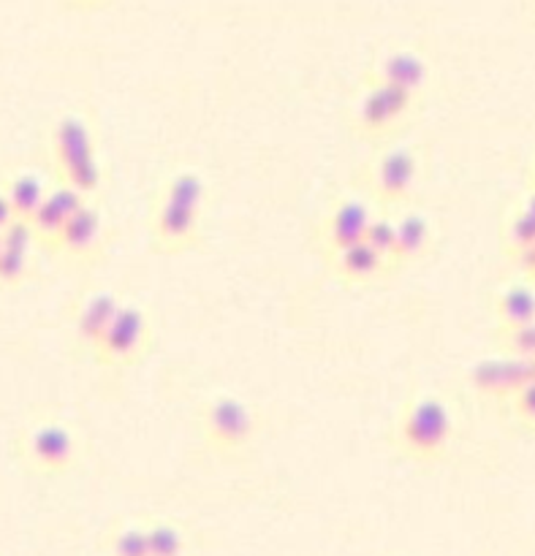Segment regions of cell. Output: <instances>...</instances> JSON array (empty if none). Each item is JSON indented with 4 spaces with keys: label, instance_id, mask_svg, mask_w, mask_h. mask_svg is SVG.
<instances>
[{
    "label": "cell",
    "instance_id": "6da1fadb",
    "mask_svg": "<svg viewBox=\"0 0 535 556\" xmlns=\"http://www.w3.org/2000/svg\"><path fill=\"white\" fill-rule=\"evenodd\" d=\"M451 434H455V418L449 405L438 396H413L397 413L391 445L416 465H433L446 456Z\"/></svg>",
    "mask_w": 535,
    "mask_h": 556
},
{
    "label": "cell",
    "instance_id": "7a4b0ae2",
    "mask_svg": "<svg viewBox=\"0 0 535 556\" xmlns=\"http://www.w3.org/2000/svg\"><path fill=\"white\" fill-rule=\"evenodd\" d=\"M49 161L60 185L90 199L103 185V168L96 152V136L82 114H63L49 134Z\"/></svg>",
    "mask_w": 535,
    "mask_h": 556
},
{
    "label": "cell",
    "instance_id": "3957f363",
    "mask_svg": "<svg viewBox=\"0 0 535 556\" xmlns=\"http://www.w3.org/2000/svg\"><path fill=\"white\" fill-rule=\"evenodd\" d=\"M14 456L27 472L38 478H60L79 462L76 434L60 421H36L20 429L14 440Z\"/></svg>",
    "mask_w": 535,
    "mask_h": 556
},
{
    "label": "cell",
    "instance_id": "277c9868",
    "mask_svg": "<svg viewBox=\"0 0 535 556\" xmlns=\"http://www.w3.org/2000/svg\"><path fill=\"white\" fill-rule=\"evenodd\" d=\"M259 421L248 402L232 394H217L199 410L201 443L215 456H237L253 445Z\"/></svg>",
    "mask_w": 535,
    "mask_h": 556
},
{
    "label": "cell",
    "instance_id": "5b68a950",
    "mask_svg": "<svg viewBox=\"0 0 535 556\" xmlns=\"http://www.w3.org/2000/svg\"><path fill=\"white\" fill-rule=\"evenodd\" d=\"M419 179H422V155L416 147L408 144L389 147L364 166V188L384 212L408 204Z\"/></svg>",
    "mask_w": 535,
    "mask_h": 556
},
{
    "label": "cell",
    "instance_id": "8992f818",
    "mask_svg": "<svg viewBox=\"0 0 535 556\" xmlns=\"http://www.w3.org/2000/svg\"><path fill=\"white\" fill-rule=\"evenodd\" d=\"M150 348L152 324L145 309L136 304H120L109 329L90 351V358L103 369H128L145 362Z\"/></svg>",
    "mask_w": 535,
    "mask_h": 556
},
{
    "label": "cell",
    "instance_id": "52a82bcc",
    "mask_svg": "<svg viewBox=\"0 0 535 556\" xmlns=\"http://www.w3.org/2000/svg\"><path fill=\"white\" fill-rule=\"evenodd\" d=\"M419 106V98L386 85H362L353 109V134L364 141L391 139Z\"/></svg>",
    "mask_w": 535,
    "mask_h": 556
},
{
    "label": "cell",
    "instance_id": "ba28073f",
    "mask_svg": "<svg viewBox=\"0 0 535 556\" xmlns=\"http://www.w3.org/2000/svg\"><path fill=\"white\" fill-rule=\"evenodd\" d=\"M201 226L204 215L185 206L169 204L163 199H152L150 217H147V231H150V244L161 255H179L194 250L201 242Z\"/></svg>",
    "mask_w": 535,
    "mask_h": 556
},
{
    "label": "cell",
    "instance_id": "9c48e42d",
    "mask_svg": "<svg viewBox=\"0 0 535 556\" xmlns=\"http://www.w3.org/2000/svg\"><path fill=\"white\" fill-rule=\"evenodd\" d=\"M107 220H103L101 210L87 201L82 210L71 215L49 253L60 255L74 266H92L107 253Z\"/></svg>",
    "mask_w": 535,
    "mask_h": 556
},
{
    "label": "cell",
    "instance_id": "30bf717a",
    "mask_svg": "<svg viewBox=\"0 0 535 556\" xmlns=\"http://www.w3.org/2000/svg\"><path fill=\"white\" fill-rule=\"evenodd\" d=\"M362 85H386L413 98H422L430 85V63L416 49H389L368 65V71L362 74Z\"/></svg>",
    "mask_w": 535,
    "mask_h": 556
},
{
    "label": "cell",
    "instance_id": "8fae6325",
    "mask_svg": "<svg viewBox=\"0 0 535 556\" xmlns=\"http://www.w3.org/2000/svg\"><path fill=\"white\" fill-rule=\"evenodd\" d=\"M370 220H373V210H370L368 201L357 199V195L337 199L319 226V244L324 258L337 253V250H346L351 244L362 242Z\"/></svg>",
    "mask_w": 535,
    "mask_h": 556
},
{
    "label": "cell",
    "instance_id": "7c38bea8",
    "mask_svg": "<svg viewBox=\"0 0 535 556\" xmlns=\"http://www.w3.org/2000/svg\"><path fill=\"white\" fill-rule=\"evenodd\" d=\"M535 380V358H484L471 369V386L482 396L493 400H509L514 391Z\"/></svg>",
    "mask_w": 535,
    "mask_h": 556
},
{
    "label": "cell",
    "instance_id": "4fadbf2b",
    "mask_svg": "<svg viewBox=\"0 0 535 556\" xmlns=\"http://www.w3.org/2000/svg\"><path fill=\"white\" fill-rule=\"evenodd\" d=\"M85 204H87L85 195L76 193V190L69 188V185L58 182L54 188H49L47 199L41 201L36 215H33L30 223H27L36 244H41L43 250H52V244L58 242L60 231H63L65 223L71 220V215H74L76 210H82Z\"/></svg>",
    "mask_w": 535,
    "mask_h": 556
},
{
    "label": "cell",
    "instance_id": "5bb4252c",
    "mask_svg": "<svg viewBox=\"0 0 535 556\" xmlns=\"http://www.w3.org/2000/svg\"><path fill=\"white\" fill-rule=\"evenodd\" d=\"M120 299L109 291H90L76 302L74 318H71V329H74L76 348L90 353L109 329L120 309Z\"/></svg>",
    "mask_w": 535,
    "mask_h": 556
},
{
    "label": "cell",
    "instance_id": "9a60e30c",
    "mask_svg": "<svg viewBox=\"0 0 535 556\" xmlns=\"http://www.w3.org/2000/svg\"><path fill=\"white\" fill-rule=\"evenodd\" d=\"M326 264H329L332 275L337 280L348 282V286H373V282L389 280L395 275L391 266L384 261V255L375 253L364 239L351 244V248L326 255Z\"/></svg>",
    "mask_w": 535,
    "mask_h": 556
},
{
    "label": "cell",
    "instance_id": "2e32d148",
    "mask_svg": "<svg viewBox=\"0 0 535 556\" xmlns=\"http://www.w3.org/2000/svg\"><path fill=\"white\" fill-rule=\"evenodd\" d=\"M3 248H0V288L20 286L30 275V250L36 244L27 223L14 220L3 233Z\"/></svg>",
    "mask_w": 535,
    "mask_h": 556
},
{
    "label": "cell",
    "instance_id": "e0dca14e",
    "mask_svg": "<svg viewBox=\"0 0 535 556\" xmlns=\"http://www.w3.org/2000/svg\"><path fill=\"white\" fill-rule=\"evenodd\" d=\"M397 231V264L400 269L427 258L435 244V228L424 212H402L395 215Z\"/></svg>",
    "mask_w": 535,
    "mask_h": 556
},
{
    "label": "cell",
    "instance_id": "ac0fdd59",
    "mask_svg": "<svg viewBox=\"0 0 535 556\" xmlns=\"http://www.w3.org/2000/svg\"><path fill=\"white\" fill-rule=\"evenodd\" d=\"M3 193L9 199L14 217L22 223H30V217L36 215V210L41 206V201L47 199L49 188L38 174L33 172H20L3 185Z\"/></svg>",
    "mask_w": 535,
    "mask_h": 556
},
{
    "label": "cell",
    "instance_id": "d6986e66",
    "mask_svg": "<svg viewBox=\"0 0 535 556\" xmlns=\"http://www.w3.org/2000/svg\"><path fill=\"white\" fill-rule=\"evenodd\" d=\"M500 329H514L535 320V286H509L495 296Z\"/></svg>",
    "mask_w": 535,
    "mask_h": 556
},
{
    "label": "cell",
    "instance_id": "ffe728a7",
    "mask_svg": "<svg viewBox=\"0 0 535 556\" xmlns=\"http://www.w3.org/2000/svg\"><path fill=\"white\" fill-rule=\"evenodd\" d=\"M158 199L169 201V204L185 206V210H194L204 215L207 206V182L196 172H177L166 179V182L158 188Z\"/></svg>",
    "mask_w": 535,
    "mask_h": 556
},
{
    "label": "cell",
    "instance_id": "44dd1931",
    "mask_svg": "<svg viewBox=\"0 0 535 556\" xmlns=\"http://www.w3.org/2000/svg\"><path fill=\"white\" fill-rule=\"evenodd\" d=\"M150 556H190V541L179 525L169 519L145 521Z\"/></svg>",
    "mask_w": 535,
    "mask_h": 556
},
{
    "label": "cell",
    "instance_id": "7402d4cb",
    "mask_svg": "<svg viewBox=\"0 0 535 556\" xmlns=\"http://www.w3.org/2000/svg\"><path fill=\"white\" fill-rule=\"evenodd\" d=\"M103 556H150L145 525L123 521V525L112 527L103 538Z\"/></svg>",
    "mask_w": 535,
    "mask_h": 556
},
{
    "label": "cell",
    "instance_id": "603a6c76",
    "mask_svg": "<svg viewBox=\"0 0 535 556\" xmlns=\"http://www.w3.org/2000/svg\"><path fill=\"white\" fill-rule=\"evenodd\" d=\"M364 242L375 250V253L384 255L386 264L391 266V271H402L397 264V231H395V215L391 212H378L370 220L368 233H364Z\"/></svg>",
    "mask_w": 535,
    "mask_h": 556
},
{
    "label": "cell",
    "instance_id": "cb8c5ba5",
    "mask_svg": "<svg viewBox=\"0 0 535 556\" xmlns=\"http://www.w3.org/2000/svg\"><path fill=\"white\" fill-rule=\"evenodd\" d=\"M503 242H506V250H509L511 255H517V258H520L522 253H527V250L535 244V217L527 215L525 210L511 215L509 226H506V233H503Z\"/></svg>",
    "mask_w": 535,
    "mask_h": 556
},
{
    "label": "cell",
    "instance_id": "d4e9b609",
    "mask_svg": "<svg viewBox=\"0 0 535 556\" xmlns=\"http://www.w3.org/2000/svg\"><path fill=\"white\" fill-rule=\"evenodd\" d=\"M498 337L509 356L535 358V320L525 326H514V329H500Z\"/></svg>",
    "mask_w": 535,
    "mask_h": 556
},
{
    "label": "cell",
    "instance_id": "484cf974",
    "mask_svg": "<svg viewBox=\"0 0 535 556\" xmlns=\"http://www.w3.org/2000/svg\"><path fill=\"white\" fill-rule=\"evenodd\" d=\"M509 402L517 421H520L522 427L535 429V380L522 386L520 391H514V394L509 396Z\"/></svg>",
    "mask_w": 535,
    "mask_h": 556
},
{
    "label": "cell",
    "instance_id": "4316f807",
    "mask_svg": "<svg viewBox=\"0 0 535 556\" xmlns=\"http://www.w3.org/2000/svg\"><path fill=\"white\" fill-rule=\"evenodd\" d=\"M63 5H69V9L74 11H98V9H107L109 3H114V0H60Z\"/></svg>",
    "mask_w": 535,
    "mask_h": 556
},
{
    "label": "cell",
    "instance_id": "83f0119b",
    "mask_svg": "<svg viewBox=\"0 0 535 556\" xmlns=\"http://www.w3.org/2000/svg\"><path fill=\"white\" fill-rule=\"evenodd\" d=\"M14 220H16V217H14V210H11L9 199H5L3 188H0V233H3L5 228H9L11 223H14Z\"/></svg>",
    "mask_w": 535,
    "mask_h": 556
},
{
    "label": "cell",
    "instance_id": "f1b7e54d",
    "mask_svg": "<svg viewBox=\"0 0 535 556\" xmlns=\"http://www.w3.org/2000/svg\"><path fill=\"white\" fill-rule=\"evenodd\" d=\"M522 210H525L527 215H533V217H535V190H533L531 195H527V199H525V204H522Z\"/></svg>",
    "mask_w": 535,
    "mask_h": 556
},
{
    "label": "cell",
    "instance_id": "f546056e",
    "mask_svg": "<svg viewBox=\"0 0 535 556\" xmlns=\"http://www.w3.org/2000/svg\"><path fill=\"white\" fill-rule=\"evenodd\" d=\"M0 248H3V239H0Z\"/></svg>",
    "mask_w": 535,
    "mask_h": 556
},
{
    "label": "cell",
    "instance_id": "4dcf8cb0",
    "mask_svg": "<svg viewBox=\"0 0 535 556\" xmlns=\"http://www.w3.org/2000/svg\"><path fill=\"white\" fill-rule=\"evenodd\" d=\"M533 277H535V275H533Z\"/></svg>",
    "mask_w": 535,
    "mask_h": 556
}]
</instances>
